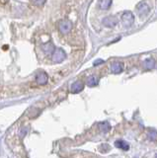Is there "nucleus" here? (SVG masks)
<instances>
[{
	"mask_svg": "<svg viewBox=\"0 0 157 158\" xmlns=\"http://www.w3.org/2000/svg\"><path fill=\"white\" fill-rule=\"evenodd\" d=\"M122 24H124V26L126 27H130L132 24L134 22V14L130 11H126L122 14Z\"/></svg>",
	"mask_w": 157,
	"mask_h": 158,
	"instance_id": "obj_1",
	"label": "nucleus"
},
{
	"mask_svg": "<svg viewBox=\"0 0 157 158\" xmlns=\"http://www.w3.org/2000/svg\"><path fill=\"white\" fill-rule=\"evenodd\" d=\"M65 57H66V54L61 48H56V51L52 53V58L53 62L58 63V62H61V61L64 60Z\"/></svg>",
	"mask_w": 157,
	"mask_h": 158,
	"instance_id": "obj_2",
	"label": "nucleus"
},
{
	"mask_svg": "<svg viewBox=\"0 0 157 158\" xmlns=\"http://www.w3.org/2000/svg\"><path fill=\"white\" fill-rule=\"evenodd\" d=\"M58 29H60V32L63 35H66L69 33L72 30V23L68 20H63L60 23V26H58Z\"/></svg>",
	"mask_w": 157,
	"mask_h": 158,
	"instance_id": "obj_3",
	"label": "nucleus"
},
{
	"mask_svg": "<svg viewBox=\"0 0 157 158\" xmlns=\"http://www.w3.org/2000/svg\"><path fill=\"white\" fill-rule=\"evenodd\" d=\"M118 24V19L116 16H108L103 19V25L108 28H114Z\"/></svg>",
	"mask_w": 157,
	"mask_h": 158,
	"instance_id": "obj_4",
	"label": "nucleus"
},
{
	"mask_svg": "<svg viewBox=\"0 0 157 158\" xmlns=\"http://www.w3.org/2000/svg\"><path fill=\"white\" fill-rule=\"evenodd\" d=\"M48 80V76L45 71H39L36 75V81L39 85H45Z\"/></svg>",
	"mask_w": 157,
	"mask_h": 158,
	"instance_id": "obj_5",
	"label": "nucleus"
},
{
	"mask_svg": "<svg viewBox=\"0 0 157 158\" xmlns=\"http://www.w3.org/2000/svg\"><path fill=\"white\" fill-rule=\"evenodd\" d=\"M42 48H43V52H45L47 56H52L53 52L56 51L55 46H53V44L51 43V42H48V43H47L45 44H43Z\"/></svg>",
	"mask_w": 157,
	"mask_h": 158,
	"instance_id": "obj_6",
	"label": "nucleus"
},
{
	"mask_svg": "<svg viewBox=\"0 0 157 158\" xmlns=\"http://www.w3.org/2000/svg\"><path fill=\"white\" fill-rule=\"evenodd\" d=\"M111 70L113 73H121L122 70H124V64L120 61H115L111 64Z\"/></svg>",
	"mask_w": 157,
	"mask_h": 158,
	"instance_id": "obj_7",
	"label": "nucleus"
},
{
	"mask_svg": "<svg viewBox=\"0 0 157 158\" xmlns=\"http://www.w3.org/2000/svg\"><path fill=\"white\" fill-rule=\"evenodd\" d=\"M83 88H84V85L80 82V81H76V82H74L71 85V93H73V94H77V93H79V92H81L82 90H83Z\"/></svg>",
	"mask_w": 157,
	"mask_h": 158,
	"instance_id": "obj_8",
	"label": "nucleus"
},
{
	"mask_svg": "<svg viewBox=\"0 0 157 158\" xmlns=\"http://www.w3.org/2000/svg\"><path fill=\"white\" fill-rule=\"evenodd\" d=\"M137 10L141 15H145L149 12V7L145 2H139V4L137 5Z\"/></svg>",
	"mask_w": 157,
	"mask_h": 158,
	"instance_id": "obj_9",
	"label": "nucleus"
},
{
	"mask_svg": "<svg viewBox=\"0 0 157 158\" xmlns=\"http://www.w3.org/2000/svg\"><path fill=\"white\" fill-rule=\"evenodd\" d=\"M115 146L118 147V148H120V149H122V150H129L130 149L129 143H126L124 140H117L115 142Z\"/></svg>",
	"mask_w": 157,
	"mask_h": 158,
	"instance_id": "obj_10",
	"label": "nucleus"
},
{
	"mask_svg": "<svg viewBox=\"0 0 157 158\" xmlns=\"http://www.w3.org/2000/svg\"><path fill=\"white\" fill-rule=\"evenodd\" d=\"M99 128L102 132H108L111 130V126L108 122H103L99 123Z\"/></svg>",
	"mask_w": 157,
	"mask_h": 158,
	"instance_id": "obj_11",
	"label": "nucleus"
},
{
	"mask_svg": "<svg viewBox=\"0 0 157 158\" xmlns=\"http://www.w3.org/2000/svg\"><path fill=\"white\" fill-rule=\"evenodd\" d=\"M98 78L96 76H89L87 79V85L89 87H94L98 85Z\"/></svg>",
	"mask_w": 157,
	"mask_h": 158,
	"instance_id": "obj_12",
	"label": "nucleus"
},
{
	"mask_svg": "<svg viewBox=\"0 0 157 158\" xmlns=\"http://www.w3.org/2000/svg\"><path fill=\"white\" fill-rule=\"evenodd\" d=\"M143 65H144V67L146 69H152L155 66V61L153 60V59L148 58V59H146V60L144 61Z\"/></svg>",
	"mask_w": 157,
	"mask_h": 158,
	"instance_id": "obj_13",
	"label": "nucleus"
},
{
	"mask_svg": "<svg viewBox=\"0 0 157 158\" xmlns=\"http://www.w3.org/2000/svg\"><path fill=\"white\" fill-rule=\"evenodd\" d=\"M99 5L101 9L106 10L110 8V6L112 5V1H110V0H102V1L99 2Z\"/></svg>",
	"mask_w": 157,
	"mask_h": 158,
	"instance_id": "obj_14",
	"label": "nucleus"
},
{
	"mask_svg": "<svg viewBox=\"0 0 157 158\" xmlns=\"http://www.w3.org/2000/svg\"><path fill=\"white\" fill-rule=\"evenodd\" d=\"M148 138L151 141H153V142L157 141V131H154V130L149 131V132H148Z\"/></svg>",
	"mask_w": 157,
	"mask_h": 158,
	"instance_id": "obj_15",
	"label": "nucleus"
},
{
	"mask_svg": "<svg viewBox=\"0 0 157 158\" xmlns=\"http://www.w3.org/2000/svg\"><path fill=\"white\" fill-rule=\"evenodd\" d=\"M28 132H29V127L24 126V127H21V130L19 131V136H20L21 138H23L24 136L27 135Z\"/></svg>",
	"mask_w": 157,
	"mask_h": 158,
	"instance_id": "obj_16",
	"label": "nucleus"
},
{
	"mask_svg": "<svg viewBox=\"0 0 157 158\" xmlns=\"http://www.w3.org/2000/svg\"><path fill=\"white\" fill-rule=\"evenodd\" d=\"M32 4L37 5V6H43L46 4V1H32Z\"/></svg>",
	"mask_w": 157,
	"mask_h": 158,
	"instance_id": "obj_17",
	"label": "nucleus"
},
{
	"mask_svg": "<svg viewBox=\"0 0 157 158\" xmlns=\"http://www.w3.org/2000/svg\"><path fill=\"white\" fill-rule=\"evenodd\" d=\"M103 62H104V60H103V59H97V60L94 61V65L95 66L96 65H99V64H102Z\"/></svg>",
	"mask_w": 157,
	"mask_h": 158,
	"instance_id": "obj_18",
	"label": "nucleus"
},
{
	"mask_svg": "<svg viewBox=\"0 0 157 158\" xmlns=\"http://www.w3.org/2000/svg\"><path fill=\"white\" fill-rule=\"evenodd\" d=\"M155 157H156V158H157V154H156V156H155Z\"/></svg>",
	"mask_w": 157,
	"mask_h": 158,
	"instance_id": "obj_19",
	"label": "nucleus"
}]
</instances>
